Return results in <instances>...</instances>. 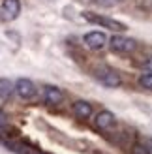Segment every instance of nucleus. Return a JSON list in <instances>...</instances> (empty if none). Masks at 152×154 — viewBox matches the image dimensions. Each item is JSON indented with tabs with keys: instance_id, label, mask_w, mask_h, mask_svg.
Instances as JSON below:
<instances>
[{
	"instance_id": "f257e3e1",
	"label": "nucleus",
	"mask_w": 152,
	"mask_h": 154,
	"mask_svg": "<svg viewBox=\"0 0 152 154\" xmlns=\"http://www.w3.org/2000/svg\"><path fill=\"white\" fill-rule=\"evenodd\" d=\"M94 73H96V79L100 81L102 85H105V87H109V88H117V87H120V83H122L120 75L113 70V68H109V66L96 68Z\"/></svg>"
},
{
	"instance_id": "f03ea898",
	"label": "nucleus",
	"mask_w": 152,
	"mask_h": 154,
	"mask_svg": "<svg viewBox=\"0 0 152 154\" xmlns=\"http://www.w3.org/2000/svg\"><path fill=\"white\" fill-rule=\"evenodd\" d=\"M83 17H85L88 23H92V25H100L103 28H111V30H126V26L122 23H118L115 19H109V17H103V15H98V13H83Z\"/></svg>"
},
{
	"instance_id": "7ed1b4c3",
	"label": "nucleus",
	"mask_w": 152,
	"mask_h": 154,
	"mask_svg": "<svg viewBox=\"0 0 152 154\" xmlns=\"http://www.w3.org/2000/svg\"><path fill=\"white\" fill-rule=\"evenodd\" d=\"M111 49L115 53H132L135 51V42L124 36H113L111 38Z\"/></svg>"
},
{
	"instance_id": "20e7f679",
	"label": "nucleus",
	"mask_w": 152,
	"mask_h": 154,
	"mask_svg": "<svg viewBox=\"0 0 152 154\" xmlns=\"http://www.w3.org/2000/svg\"><path fill=\"white\" fill-rule=\"evenodd\" d=\"M19 11H21V2H19V0H4L2 8H0V13H2V19L4 21L17 19Z\"/></svg>"
},
{
	"instance_id": "39448f33",
	"label": "nucleus",
	"mask_w": 152,
	"mask_h": 154,
	"mask_svg": "<svg viewBox=\"0 0 152 154\" xmlns=\"http://www.w3.org/2000/svg\"><path fill=\"white\" fill-rule=\"evenodd\" d=\"M15 92L23 98V100H30L36 96V85L30 79H19L15 83Z\"/></svg>"
},
{
	"instance_id": "423d86ee",
	"label": "nucleus",
	"mask_w": 152,
	"mask_h": 154,
	"mask_svg": "<svg viewBox=\"0 0 152 154\" xmlns=\"http://www.w3.org/2000/svg\"><path fill=\"white\" fill-rule=\"evenodd\" d=\"M85 43H87L92 51H100V49L105 47L107 38H105L103 32H88V34L85 36Z\"/></svg>"
},
{
	"instance_id": "0eeeda50",
	"label": "nucleus",
	"mask_w": 152,
	"mask_h": 154,
	"mask_svg": "<svg viewBox=\"0 0 152 154\" xmlns=\"http://www.w3.org/2000/svg\"><path fill=\"white\" fill-rule=\"evenodd\" d=\"M43 100L47 105H58L64 102V92L56 87H45L43 88Z\"/></svg>"
},
{
	"instance_id": "6e6552de",
	"label": "nucleus",
	"mask_w": 152,
	"mask_h": 154,
	"mask_svg": "<svg viewBox=\"0 0 152 154\" xmlns=\"http://www.w3.org/2000/svg\"><path fill=\"white\" fill-rule=\"evenodd\" d=\"M115 122H117V119H115V115H113L111 111H100L96 115V126L100 128V130H109V128H113L115 126Z\"/></svg>"
},
{
	"instance_id": "1a4fd4ad",
	"label": "nucleus",
	"mask_w": 152,
	"mask_h": 154,
	"mask_svg": "<svg viewBox=\"0 0 152 154\" xmlns=\"http://www.w3.org/2000/svg\"><path fill=\"white\" fill-rule=\"evenodd\" d=\"M73 115L77 119H88L92 115V105L88 102H75L73 103Z\"/></svg>"
},
{
	"instance_id": "9d476101",
	"label": "nucleus",
	"mask_w": 152,
	"mask_h": 154,
	"mask_svg": "<svg viewBox=\"0 0 152 154\" xmlns=\"http://www.w3.org/2000/svg\"><path fill=\"white\" fill-rule=\"evenodd\" d=\"M13 92V85L10 79H0V98H10Z\"/></svg>"
},
{
	"instance_id": "9b49d317",
	"label": "nucleus",
	"mask_w": 152,
	"mask_h": 154,
	"mask_svg": "<svg viewBox=\"0 0 152 154\" xmlns=\"http://www.w3.org/2000/svg\"><path fill=\"white\" fill-rule=\"evenodd\" d=\"M139 85H141L143 88L152 90V73H145V75H141V77H139Z\"/></svg>"
},
{
	"instance_id": "f8f14e48",
	"label": "nucleus",
	"mask_w": 152,
	"mask_h": 154,
	"mask_svg": "<svg viewBox=\"0 0 152 154\" xmlns=\"http://www.w3.org/2000/svg\"><path fill=\"white\" fill-rule=\"evenodd\" d=\"M94 2H98V4H102V6H103V2H105V6H113V4H117V2H120V0H94Z\"/></svg>"
},
{
	"instance_id": "ddd939ff",
	"label": "nucleus",
	"mask_w": 152,
	"mask_h": 154,
	"mask_svg": "<svg viewBox=\"0 0 152 154\" xmlns=\"http://www.w3.org/2000/svg\"><path fill=\"white\" fill-rule=\"evenodd\" d=\"M145 72L147 73H152V58H148L147 62H145Z\"/></svg>"
},
{
	"instance_id": "4468645a",
	"label": "nucleus",
	"mask_w": 152,
	"mask_h": 154,
	"mask_svg": "<svg viewBox=\"0 0 152 154\" xmlns=\"http://www.w3.org/2000/svg\"><path fill=\"white\" fill-rule=\"evenodd\" d=\"M147 154H152V139H148V145H147Z\"/></svg>"
},
{
	"instance_id": "2eb2a0df",
	"label": "nucleus",
	"mask_w": 152,
	"mask_h": 154,
	"mask_svg": "<svg viewBox=\"0 0 152 154\" xmlns=\"http://www.w3.org/2000/svg\"><path fill=\"white\" fill-rule=\"evenodd\" d=\"M0 120H2V115H0Z\"/></svg>"
}]
</instances>
